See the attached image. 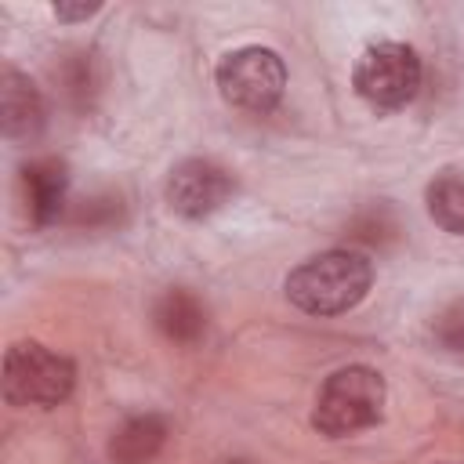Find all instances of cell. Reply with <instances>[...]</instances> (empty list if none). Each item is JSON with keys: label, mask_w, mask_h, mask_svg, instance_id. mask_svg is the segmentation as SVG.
Returning a JSON list of instances; mask_svg holds the SVG:
<instances>
[{"label": "cell", "mask_w": 464, "mask_h": 464, "mask_svg": "<svg viewBox=\"0 0 464 464\" xmlns=\"http://www.w3.org/2000/svg\"><path fill=\"white\" fill-rule=\"evenodd\" d=\"M373 283V265L366 254L337 246L301 261L286 276V301L304 315H341L352 312Z\"/></svg>", "instance_id": "cell-1"}, {"label": "cell", "mask_w": 464, "mask_h": 464, "mask_svg": "<svg viewBox=\"0 0 464 464\" xmlns=\"http://www.w3.org/2000/svg\"><path fill=\"white\" fill-rule=\"evenodd\" d=\"M384 413V377L373 366L352 362L334 370L312 410V428L326 439H344L362 428H373Z\"/></svg>", "instance_id": "cell-2"}, {"label": "cell", "mask_w": 464, "mask_h": 464, "mask_svg": "<svg viewBox=\"0 0 464 464\" xmlns=\"http://www.w3.org/2000/svg\"><path fill=\"white\" fill-rule=\"evenodd\" d=\"M76 388L72 359L40 341H18L4 355V399L11 406H58Z\"/></svg>", "instance_id": "cell-3"}, {"label": "cell", "mask_w": 464, "mask_h": 464, "mask_svg": "<svg viewBox=\"0 0 464 464\" xmlns=\"http://www.w3.org/2000/svg\"><path fill=\"white\" fill-rule=\"evenodd\" d=\"M218 91L232 109L243 112H272L283 98L286 87V65L279 58V51L261 47V44H246L228 51L218 69H214Z\"/></svg>", "instance_id": "cell-4"}, {"label": "cell", "mask_w": 464, "mask_h": 464, "mask_svg": "<svg viewBox=\"0 0 464 464\" xmlns=\"http://www.w3.org/2000/svg\"><path fill=\"white\" fill-rule=\"evenodd\" d=\"M420 54L410 44L381 40L370 44L352 65V87L373 109H402L420 91Z\"/></svg>", "instance_id": "cell-5"}, {"label": "cell", "mask_w": 464, "mask_h": 464, "mask_svg": "<svg viewBox=\"0 0 464 464\" xmlns=\"http://www.w3.org/2000/svg\"><path fill=\"white\" fill-rule=\"evenodd\" d=\"M232 196H236V178L221 163L203 160V156L181 160L167 178V203L174 214H181L188 221L210 218Z\"/></svg>", "instance_id": "cell-6"}, {"label": "cell", "mask_w": 464, "mask_h": 464, "mask_svg": "<svg viewBox=\"0 0 464 464\" xmlns=\"http://www.w3.org/2000/svg\"><path fill=\"white\" fill-rule=\"evenodd\" d=\"M22 196H25V210L29 221L36 228H47L62 218L65 210V196H69V167L54 156L44 160H29L22 167Z\"/></svg>", "instance_id": "cell-7"}, {"label": "cell", "mask_w": 464, "mask_h": 464, "mask_svg": "<svg viewBox=\"0 0 464 464\" xmlns=\"http://www.w3.org/2000/svg\"><path fill=\"white\" fill-rule=\"evenodd\" d=\"M0 116H4V134L11 141H33L44 130L47 109L44 98L36 91V83L18 72V69H4L0 80Z\"/></svg>", "instance_id": "cell-8"}, {"label": "cell", "mask_w": 464, "mask_h": 464, "mask_svg": "<svg viewBox=\"0 0 464 464\" xmlns=\"http://www.w3.org/2000/svg\"><path fill=\"white\" fill-rule=\"evenodd\" d=\"M167 442V420L160 413H134L127 417L109 439L112 464H149L160 457Z\"/></svg>", "instance_id": "cell-9"}, {"label": "cell", "mask_w": 464, "mask_h": 464, "mask_svg": "<svg viewBox=\"0 0 464 464\" xmlns=\"http://www.w3.org/2000/svg\"><path fill=\"white\" fill-rule=\"evenodd\" d=\"M152 319L160 326V334L174 344H196L203 334H207V308L203 301L185 290V286H170L156 308H152Z\"/></svg>", "instance_id": "cell-10"}, {"label": "cell", "mask_w": 464, "mask_h": 464, "mask_svg": "<svg viewBox=\"0 0 464 464\" xmlns=\"http://www.w3.org/2000/svg\"><path fill=\"white\" fill-rule=\"evenodd\" d=\"M424 203H428V218L450 232V236H464V178L460 174H439L428 181L424 188Z\"/></svg>", "instance_id": "cell-11"}, {"label": "cell", "mask_w": 464, "mask_h": 464, "mask_svg": "<svg viewBox=\"0 0 464 464\" xmlns=\"http://www.w3.org/2000/svg\"><path fill=\"white\" fill-rule=\"evenodd\" d=\"M395 232H399V225H395V218H392V210L384 203L355 214L352 225H348V239L362 243V246H381V243L395 239Z\"/></svg>", "instance_id": "cell-12"}, {"label": "cell", "mask_w": 464, "mask_h": 464, "mask_svg": "<svg viewBox=\"0 0 464 464\" xmlns=\"http://www.w3.org/2000/svg\"><path fill=\"white\" fill-rule=\"evenodd\" d=\"M431 337L435 344L453 355V359H464V297L450 301L435 319H431Z\"/></svg>", "instance_id": "cell-13"}, {"label": "cell", "mask_w": 464, "mask_h": 464, "mask_svg": "<svg viewBox=\"0 0 464 464\" xmlns=\"http://www.w3.org/2000/svg\"><path fill=\"white\" fill-rule=\"evenodd\" d=\"M120 214H123V207H120V199L116 196H91V199H80L76 203V210L69 214V221L72 225H87V228H109V225H116L120 221Z\"/></svg>", "instance_id": "cell-14"}, {"label": "cell", "mask_w": 464, "mask_h": 464, "mask_svg": "<svg viewBox=\"0 0 464 464\" xmlns=\"http://www.w3.org/2000/svg\"><path fill=\"white\" fill-rule=\"evenodd\" d=\"M62 83H65V91L83 105L87 102V94H91V87H94V76H91V58L87 54H76V58H69L65 65H62Z\"/></svg>", "instance_id": "cell-15"}, {"label": "cell", "mask_w": 464, "mask_h": 464, "mask_svg": "<svg viewBox=\"0 0 464 464\" xmlns=\"http://www.w3.org/2000/svg\"><path fill=\"white\" fill-rule=\"evenodd\" d=\"M91 14H98V4H54V18H62V22H83V18H91Z\"/></svg>", "instance_id": "cell-16"}, {"label": "cell", "mask_w": 464, "mask_h": 464, "mask_svg": "<svg viewBox=\"0 0 464 464\" xmlns=\"http://www.w3.org/2000/svg\"><path fill=\"white\" fill-rule=\"evenodd\" d=\"M225 464H246V460H225Z\"/></svg>", "instance_id": "cell-17"}, {"label": "cell", "mask_w": 464, "mask_h": 464, "mask_svg": "<svg viewBox=\"0 0 464 464\" xmlns=\"http://www.w3.org/2000/svg\"><path fill=\"white\" fill-rule=\"evenodd\" d=\"M439 464H453V460H439Z\"/></svg>", "instance_id": "cell-18"}]
</instances>
